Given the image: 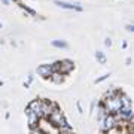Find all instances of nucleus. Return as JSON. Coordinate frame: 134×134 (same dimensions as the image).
<instances>
[{
    "label": "nucleus",
    "mask_w": 134,
    "mask_h": 134,
    "mask_svg": "<svg viewBox=\"0 0 134 134\" xmlns=\"http://www.w3.org/2000/svg\"><path fill=\"white\" fill-rule=\"evenodd\" d=\"M12 2H15V3H21V0H12Z\"/></svg>",
    "instance_id": "22"
},
{
    "label": "nucleus",
    "mask_w": 134,
    "mask_h": 134,
    "mask_svg": "<svg viewBox=\"0 0 134 134\" xmlns=\"http://www.w3.org/2000/svg\"><path fill=\"white\" fill-rule=\"evenodd\" d=\"M104 45H106V46H109V48H110V46H112V39H110V37H107V39H106V40H104Z\"/></svg>",
    "instance_id": "19"
},
{
    "label": "nucleus",
    "mask_w": 134,
    "mask_h": 134,
    "mask_svg": "<svg viewBox=\"0 0 134 134\" xmlns=\"http://www.w3.org/2000/svg\"><path fill=\"white\" fill-rule=\"evenodd\" d=\"M58 107V104L52 100H42V107H40V112H42V118H48L54 110Z\"/></svg>",
    "instance_id": "5"
},
{
    "label": "nucleus",
    "mask_w": 134,
    "mask_h": 134,
    "mask_svg": "<svg viewBox=\"0 0 134 134\" xmlns=\"http://www.w3.org/2000/svg\"><path fill=\"white\" fill-rule=\"evenodd\" d=\"M52 72H54L52 64H40V66H37V69H36V73H37L42 79H49V76L52 75Z\"/></svg>",
    "instance_id": "7"
},
{
    "label": "nucleus",
    "mask_w": 134,
    "mask_h": 134,
    "mask_svg": "<svg viewBox=\"0 0 134 134\" xmlns=\"http://www.w3.org/2000/svg\"><path fill=\"white\" fill-rule=\"evenodd\" d=\"M40 107H42V100H40V98H34V100H31L29 104H27V107H25V115H29V113L33 112V113H36L39 118H42Z\"/></svg>",
    "instance_id": "6"
},
{
    "label": "nucleus",
    "mask_w": 134,
    "mask_h": 134,
    "mask_svg": "<svg viewBox=\"0 0 134 134\" xmlns=\"http://www.w3.org/2000/svg\"><path fill=\"white\" fill-rule=\"evenodd\" d=\"M2 3H3L5 6H9L10 5V0H2Z\"/></svg>",
    "instance_id": "21"
},
{
    "label": "nucleus",
    "mask_w": 134,
    "mask_h": 134,
    "mask_svg": "<svg viewBox=\"0 0 134 134\" xmlns=\"http://www.w3.org/2000/svg\"><path fill=\"white\" fill-rule=\"evenodd\" d=\"M121 103H122V107H131V98L124 92H121Z\"/></svg>",
    "instance_id": "13"
},
{
    "label": "nucleus",
    "mask_w": 134,
    "mask_h": 134,
    "mask_svg": "<svg viewBox=\"0 0 134 134\" xmlns=\"http://www.w3.org/2000/svg\"><path fill=\"white\" fill-rule=\"evenodd\" d=\"M121 92L122 91H118L116 94H113V96L104 97V98L101 100V103H103V106H104V109H106L107 113H116V112L122 107V103H121Z\"/></svg>",
    "instance_id": "1"
},
{
    "label": "nucleus",
    "mask_w": 134,
    "mask_h": 134,
    "mask_svg": "<svg viewBox=\"0 0 134 134\" xmlns=\"http://www.w3.org/2000/svg\"><path fill=\"white\" fill-rule=\"evenodd\" d=\"M118 125H119V119H118V116L115 113H107L103 118V121H100V128L104 133H109L112 130H115Z\"/></svg>",
    "instance_id": "4"
},
{
    "label": "nucleus",
    "mask_w": 134,
    "mask_h": 134,
    "mask_svg": "<svg viewBox=\"0 0 134 134\" xmlns=\"http://www.w3.org/2000/svg\"><path fill=\"white\" fill-rule=\"evenodd\" d=\"M107 115V112H106V109H104V106H103V103H98L97 104V121H103V118Z\"/></svg>",
    "instance_id": "11"
},
{
    "label": "nucleus",
    "mask_w": 134,
    "mask_h": 134,
    "mask_svg": "<svg viewBox=\"0 0 134 134\" xmlns=\"http://www.w3.org/2000/svg\"><path fill=\"white\" fill-rule=\"evenodd\" d=\"M29 134H46V133H45V131H43L40 127H36V128H31V130H30Z\"/></svg>",
    "instance_id": "16"
},
{
    "label": "nucleus",
    "mask_w": 134,
    "mask_h": 134,
    "mask_svg": "<svg viewBox=\"0 0 134 134\" xmlns=\"http://www.w3.org/2000/svg\"><path fill=\"white\" fill-rule=\"evenodd\" d=\"M18 5H19V8H21V9L24 10L25 14L31 15V16H36V15H37V12H36V10H34V9H31V8H29V6L23 5V3H18Z\"/></svg>",
    "instance_id": "14"
},
{
    "label": "nucleus",
    "mask_w": 134,
    "mask_h": 134,
    "mask_svg": "<svg viewBox=\"0 0 134 134\" xmlns=\"http://www.w3.org/2000/svg\"><path fill=\"white\" fill-rule=\"evenodd\" d=\"M49 79H51V82L55 83V85H61L63 82H64V79H66V76L61 75L60 72H52V75L49 76Z\"/></svg>",
    "instance_id": "10"
},
{
    "label": "nucleus",
    "mask_w": 134,
    "mask_h": 134,
    "mask_svg": "<svg viewBox=\"0 0 134 134\" xmlns=\"http://www.w3.org/2000/svg\"><path fill=\"white\" fill-rule=\"evenodd\" d=\"M2 27H3V25H2V23H0V29H2Z\"/></svg>",
    "instance_id": "23"
},
{
    "label": "nucleus",
    "mask_w": 134,
    "mask_h": 134,
    "mask_svg": "<svg viewBox=\"0 0 134 134\" xmlns=\"http://www.w3.org/2000/svg\"><path fill=\"white\" fill-rule=\"evenodd\" d=\"M109 76H110V73H106V75H103V76H100V77H97L96 81V83H100V82H103V81H106V79H109Z\"/></svg>",
    "instance_id": "17"
},
{
    "label": "nucleus",
    "mask_w": 134,
    "mask_h": 134,
    "mask_svg": "<svg viewBox=\"0 0 134 134\" xmlns=\"http://www.w3.org/2000/svg\"><path fill=\"white\" fill-rule=\"evenodd\" d=\"M96 58H97V61L100 63V64H106V61H107V58H106V55H104L103 51H97V52H96Z\"/></svg>",
    "instance_id": "15"
},
{
    "label": "nucleus",
    "mask_w": 134,
    "mask_h": 134,
    "mask_svg": "<svg viewBox=\"0 0 134 134\" xmlns=\"http://www.w3.org/2000/svg\"><path fill=\"white\" fill-rule=\"evenodd\" d=\"M76 107H77V110H79V113H83V109H82L81 101H77V103H76Z\"/></svg>",
    "instance_id": "20"
},
{
    "label": "nucleus",
    "mask_w": 134,
    "mask_h": 134,
    "mask_svg": "<svg viewBox=\"0 0 134 134\" xmlns=\"http://www.w3.org/2000/svg\"><path fill=\"white\" fill-rule=\"evenodd\" d=\"M58 8H61V9H67V10H77V12H82L83 8H82L79 3H69V2H61V0H55L54 2Z\"/></svg>",
    "instance_id": "8"
},
{
    "label": "nucleus",
    "mask_w": 134,
    "mask_h": 134,
    "mask_svg": "<svg viewBox=\"0 0 134 134\" xmlns=\"http://www.w3.org/2000/svg\"><path fill=\"white\" fill-rule=\"evenodd\" d=\"M51 45H52L54 48H60V49L69 48V43H67L66 40H61V39H55V40H52V42H51Z\"/></svg>",
    "instance_id": "12"
},
{
    "label": "nucleus",
    "mask_w": 134,
    "mask_h": 134,
    "mask_svg": "<svg viewBox=\"0 0 134 134\" xmlns=\"http://www.w3.org/2000/svg\"><path fill=\"white\" fill-rule=\"evenodd\" d=\"M46 119H48V122H51V125H54L57 130L63 128L64 125L69 124V122H67V119H66V116H64V113H63L61 109H60V106L54 110V112L48 116V118H46Z\"/></svg>",
    "instance_id": "2"
},
{
    "label": "nucleus",
    "mask_w": 134,
    "mask_h": 134,
    "mask_svg": "<svg viewBox=\"0 0 134 134\" xmlns=\"http://www.w3.org/2000/svg\"><path fill=\"white\" fill-rule=\"evenodd\" d=\"M52 70L54 72H60L61 75L67 76L75 70V63L72 60H60V61L52 63Z\"/></svg>",
    "instance_id": "3"
},
{
    "label": "nucleus",
    "mask_w": 134,
    "mask_h": 134,
    "mask_svg": "<svg viewBox=\"0 0 134 134\" xmlns=\"http://www.w3.org/2000/svg\"><path fill=\"white\" fill-rule=\"evenodd\" d=\"M27 118H29V127H30V130L31 128H36V127H39V124H40V118H39L36 113H29L27 115Z\"/></svg>",
    "instance_id": "9"
},
{
    "label": "nucleus",
    "mask_w": 134,
    "mask_h": 134,
    "mask_svg": "<svg viewBox=\"0 0 134 134\" xmlns=\"http://www.w3.org/2000/svg\"><path fill=\"white\" fill-rule=\"evenodd\" d=\"M125 30H127L128 33H133V31H134V25H133V24H127V27H125Z\"/></svg>",
    "instance_id": "18"
}]
</instances>
